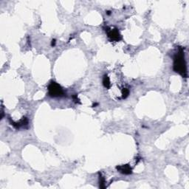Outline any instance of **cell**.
<instances>
[{
    "instance_id": "obj_1",
    "label": "cell",
    "mask_w": 189,
    "mask_h": 189,
    "mask_svg": "<svg viewBox=\"0 0 189 189\" xmlns=\"http://www.w3.org/2000/svg\"><path fill=\"white\" fill-rule=\"evenodd\" d=\"M174 70L180 73L185 78H187L186 63L184 58V52L182 48L179 49L178 52L176 54L174 59Z\"/></svg>"
},
{
    "instance_id": "obj_2",
    "label": "cell",
    "mask_w": 189,
    "mask_h": 189,
    "mask_svg": "<svg viewBox=\"0 0 189 189\" xmlns=\"http://www.w3.org/2000/svg\"><path fill=\"white\" fill-rule=\"evenodd\" d=\"M48 93L51 97H61L65 95V92L61 86L55 82L52 81L48 87Z\"/></svg>"
},
{
    "instance_id": "obj_3",
    "label": "cell",
    "mask_w": 189,
    "mask_h": 189,
    "mask_svg": "<svg viewBox=\"0 0 189 189\" xmlns=\"http://www.w3.org/2000/svg\"><path fill=\"white\" fill-rule=\"evenodd\" d=\"M108 36H109L112 40L119 41L121 39V36L119 33L118 30L117 29H112L108 32Z\"/></svg>"
},
{
    "instance_id": "obj_4",
    "label": "cell",
    "mask_w": 189,
    "mask_h": 189,
    "mask_svg": "<svg viewBox=\"0 0 189 189\" xmlns=\"http://www.w3.org/2000/svg\"><path fill=\"white\" fill-rule=\"evenodd\" d=\"M117 169L121 173L124 174V175H129L131 173V169L129 165H123L117 167Z\"/></svg>"
},
{
    "instance_id": "obj_5",
    "label": "cell",
    "mask_w": 189,
    "mask_h": 189,
    "mask_svg": "<svg viewBox=\"0 0 189 189\" xmlns=\"http://www.w3.org/2000/svg\"><path fill=\"white\" fill-rule=\"evenodd\" d=\"M103 84L106 88H109L110 87L111 83H110V80H109V77H108L107 75H104V77H103Z\"/></svg>"
},
{
    "instance_id": "obj_6",
    "label": "cell",
    "mask_w": 189,
    "mask_h": 189,
    "mask_svg": "<svg viewBox=\"0 0 189 189\" xmlns=\"http://www.w3.org/2000/svg\"><path fill=\"white\" fill-rule=\"evenodd\" d=\"M55 39H54V40L52 41V46L55 45Z\"/></svg>"
}]
</instances>
